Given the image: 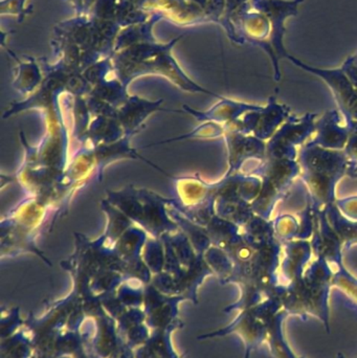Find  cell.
<instances>
[{
	"instance_id": "6da1fadb",
	"label": "cell",
	"mask_w": 357,
	"mask_h": 358,
	"mask_svg": "<svg viewBox=\"0 0 357 358\" xmlns=\"http://www.w3.org/2000/svg\"><path fill=\"white\" fill-rule=\"evenodd\" d=\"M256 2L259 3V6H264V10L259 8L262 13L268 15V18L270 19L272 23V31H270V36H272V45L276 48L277 52H284L283 48L282 37L284 34L285 29L283 22H284L285 17L286 15L293 13V8L298 6L301 0H296V1L285 2L282 0H255Z\"/></svg>"
},
{
	"instance_id": "7a4b0ae2",
	"label": "cell",
	"mask_w": 357,
	"mask_h": 358,
	"mask_svg": "<svg viewBox=\"0 0 357 358\" xmlns=\"http://www.w3.org/2000/svg\"><path fill=\"white\" fill-rule=\"evenodd\" d=\"M23 2L24 0H1V14L18 15L23 17L25 10H23Z\"/></svg>"
}]
</instances>
